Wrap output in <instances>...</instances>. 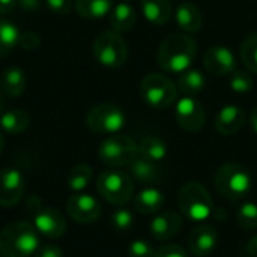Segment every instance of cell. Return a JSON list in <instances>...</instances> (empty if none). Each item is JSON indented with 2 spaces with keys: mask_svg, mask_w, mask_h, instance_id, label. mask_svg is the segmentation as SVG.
I'll list each match as a JSON object with an SVG mask.
<instances>
[{
  "mask_svg": "<svg viewBox=\"0 0 257 257\" xmlns=\"http://www.w3.org/2000/svg\"><path fill=\"white\" fill-rule=\"evenodd\" d=\"M197 56V42L187 33H170L158 48V65L167 72L187 71Z\"/></svg>",
  "mask_w": 257,
  "mask_h": 257,
  "instance_id": "1",
  "label": "cell"
},
{
  "mask_svg": "<svg viewBox=\"0 0 257 257\" xmlns=\"http://www.w3.org/2000/svg\"><path fill=\"white\" fill-rule=\"evenodd\" d=\"M39 239L35 226L15 221L0 230V256L29 257L38 250Z\"/></svg>",
  "mask_w": 257,
  "mask_h": 257,
  "instance_id": "2",
  "label": "cell"
},
{
  "mask_svg": "<svg viewBox=\"0 0 257 257\" xmlns=\"http://www.w3.org/2000/svg\"><path fill=\"white\" fill-rule=\"evenodd\" d=\"M214 184L217 191L229 200H241L248 196L253 187V179L247 167L239 163H227L221 166L215 176Z\"/></svg>",
  "mask_w": 257,
  "mask_h": 257,
  "instance_id": "3",
  "label": "cell"
},
{
  "mask_svg": "<svg viewBox=\"0 0 257 257\" xmlns=\"http://www.w3.org/2000/svg\"><path fill=\"white\" fill-rule=\"evenodd\" d=\"M178 206L181 212L194 223H203L212 215L214 203L208 190L196 181L182 185L178 194Z\"/></svg>",
  "mask_w": 257,
  "mask_h": 257,
  "instance_id": "4",
  "label": "cell"
},
{
  "mask_svg": "<svg viewBox=\"0 0 257 257\" xmlns=\"http://www.w3.org/2000/svg\"><path fill=\"white\" fill-rule=\"evenodd\" d=\"M140 93L143 101L154 110L169 108L178 98L176 86L163 74H148L140 83Z\"/></svg>",
  "mask_w": 257,
  "mask_h": 257,
  "instance_id": "5",
  "label": "cell"
},
{
  "mask_svg": "<svg viewBox=\"0 0 257 257\" xmlns=\"http://www.w3.org/2000/svg\"><path fill=\"white\" fill-rule=\"evenodd\" d=\"M96 190L102 199L114 206H123L130 203L134 193L133 179L119 170L102 172L96 179Z\"/></svg>",
  "mask_w": 257,
  "mask_h": 257,
  "instance_id": "6",
  "label": "cell"
},
{
  "mask_svg": "<svg viewBox=\"0 0 257 257\" xmlns=\"http://www.w3.org/2000/svg\"><path fill=\"white\" fill-rule=\"evenodd\" d=\"M93 56L107 68H119L128 59V47L119 32L104 30L93 41Z\"/></svg>",
  "mask_w": 257,
  "mask_h": 257,
  "instance_id": "7",
  "label": "cell"
},
{
  "mask_svg": "<svg viewBox=\"0 0 257 257\" xmlns=\"http://www.w3.org/2000/svg\"><path fill=\"white\" fill-rule=\"evenodd\" d=\"M98 157L110 167L130 166L139 157V145L128 136L113 134L101 143Z\"/></svg>",
  "mask_w": 257,
  "mask_h": 257,
  "instance_id": "8",
  "label": "cell"
},
{
  "mask_svg": "<svg viewBox=\"0 0 257 257\" xmlns=\"http://www.w3.org/2000/svg\"><path fill=\"white\" fill-rule=\"evenodd\" d=\"M86 123L89 130L96 134H116L125 126L126 116L119 105L102 102L89 110Z\"/></svg>",
  "mask_w": 257,
  "mask_h": 257,
  "instance_id": "9",
  "label": "cell"
},
{
  "mask_svg": "<svg viewBox=\"0 0 257 257\" xmlns=\"http://www.w3.org/2000/svg\"><path fill=\"white\" fill-rule=\"evenodd\" d=\"M176 120L182 130L187 133H197L205 125V108L200 101L191 96H184L176 104Z\"/></svg>",
  "mask_w": 257,
  "mask_h": 257,
  "instance_id": "10",
  "label": "cell"
},
{
  "mask_svg": "<svg viewBox=\"0 0 257 257\" xmlns=\"http://www.w3.org/2000/svg\"><path fill=\"white\" fill-rule=\"evenodd\" d=\"M68 215L80 224L95 223L102 212L101 203L89 194H74L66 202Z\"/></svg>",
  "mask_w": 257,
  "mask_h": 257,
  "instance_id": "11",
  "label": "cell"
},
{
  "mask_svg": "<svg viewBox=\"0 0 257 257\" xmlns=\"http://www.w3.org/2000/svg\"><path fill=\"white\" fill-rule=\"evenodd\" d=\"M24 194V178L17 169L0 170V206L11 208L20 203Z\"/></svg>",
  "mask_w": 257,
  "mask_h": 257,
  "instance_id": "12",
  "label": "cell"
},
{
  "mask_svg": "<svg viewBox=\"0 0 257 257\" xmlns=\"http://www.w3.org/2000/svg\"><path fill=\"white\" fill-rule=\"evenodd\" d=\"M220 242L218 232L214 226L202 223L197 224L188 236V250L197 257L212 254Z\"/></svg>",
  "mask_w": 257,
  "mask_h": 257,
  "instance_id": "13",
  "label": "cell"
},
{
  "mask_svg": "<svg viewBox=\"0 0 257 257\" xmlns=\"http://www.w3.org/2000/svg\"><path fill=\"white\" fill-rule=\"evenodd\" d=\"M203 65L209 74L215 77H221L233 72V69L236 68V60L233 53L227 47L214 45L206 50L203 56Z\"/></svg>",
  "mask_w": 257,
  "mask_h": 257,
  "instance_id": "14",
  "label": "cell"
},
{
  "mask_svg": "<svg viewBox=\"0 0 257 257\" xmlns=\"http://www.w3.org/2000/svg\"><path fill=\"white\" fill-rule=\"evenodd\" d=\"M35 229L38 230V233L56 239L65 235L66 220L54 208H41L35 214Z\"/></svg>",
  "mask_w": 257,
  "mask_h": 257,
  "instance_id": "15",
  "label": "cell"
},
{
  "mask_svg": "<svg viewBox=\"0 0 257 257\" xmlns=\"http://www.w3.org/2000/svg\"><path fill=\"white\" fill-rule=\"evenodd\" d=\"M181 229H182V218L179 214L172 211L158 214L149 226V232L152 238L160 242H167L173 239Z\"/></svg>",
  "mask_w": 257,
  "mask_h": 257,
  "instance_id": "16",
  "label": "cell"
},
{
  "mask_svg": "<svg viewBox=\"0 0 257 257\" xmlns=\"http://www.w3.org/2000/svg\"><path fill=\"white\" fill-rule=\"evenodd\" d=\"M245 123V111L239 105L223 107L215 117V128L223 136L236 134Z\"/></svg>",
  "mask_w": 257,
  "mask_h": 257,
  "instance_id": "17",
  "label": "cell"
},
{
  "mask_svg": "<svg viewBox=\"0 0 257 257\" xmlns=\"http://www.w3.org/2000/svg\"><path fill=\"white\" fill-rule=\"evenodd\" d=\"M176 23L184 33H196L202 29L203 15L200 8L193 2H182L176 8Z\"/></svg>",
  "mask_w": 257,
  "mask_h": 257,
  "instance_id": "18",
  "label": "cell"
},
{
  "mask_svg": "<svg viewBox=\"0 0 257 257\" xmlns=\"http://www.w3.org/2000/svg\"><path fill=\"white\" fill-rule=\"evenodd\" d=\"M27 84L26 74L18 66H8L0 75V92L9 98H18L24 93Z\"/></svg>",
  "mask_w": 257,
  "mask_h": 257,
  "instance_id": "19",
  "label": "cell"
},
{
  "mask_svg": "<svg viewBox=\"0 0 257 257\" xmlns=\"http://www.w3.org/2000/svg\"><path fill=\"white\" fill-rule=\"evenodd\" d=\"M131 175L136 181H139L143 185H154L161 181V169L158 163L149 161L146 158L137 157L131 164H130Z\"/></svg>",
  "mask_w": 257,
  "mask_h": 257,
  "instance_id": "20",
  "label": "cell"
},
{
  "mask_svg": "<svg viewBox=\"0 0 257 257\" xmlns=\"http://www.w3.org/2000/svg\"><path fill=\"white\" fill-rule=\"evenodd\" d=\"M164 194L157 188H146L140 191L134 199V209L142 215H152L161 212L164 208Z\"/></svg>",
  "mask_w": 257,
  "mask_h": 257,
  "instance_id": "21",
  "label": "cell"
},
{
  "mask_svg": "<svg viewBox=\"0 0 257 257\" xmlns=\"http://www.w3.org/2000/svg\"><path fill=\"white\" fill-rule=\"evenodd\" d=\"M145 18L154 26H164L172 17V5L169 0H142Z\"/></svg>",
  "mask_w": 257,
  "mask_h": 257,
  "instance_id": "22",
  "label": "cell"
},
{
  "mask_svg": "<svg viewBox=\"0 0 257 257\" xmlns=\"http://www.w3.org/2000/svg\"><path fill=\"white\" fill-rule=\"evenodd\" d=\"M30 125V114L23 108H11L3 111L0 117V128L8 134H21Z\"/></svg>",
  "mask_w": 257,
  "mask_h": 257,
  "instance_id": "23",
  "label": "cell"
},
{
  "mask_svg": "<svg viewBox=\"0 0 257 257\" xmlns=\"http://www.w3.org/2000/svg\"><path fill=\"white\" fill-rule=\"evenodd\" d=\"M136 21H137L136 9L125 2L117 3L110 11V24H111L113 30L119 32V33L131 30L136 26Z\"/></svg>",
  "mask_w": 257,
  "mask_h": 257,
  "instance_id": "24",
  "label": "cell"
},
{
  "mask_svg": "<svg viewBox=\"0 0 257 257\" xmlns=\"http://www.w3.org/2000/svg\"><path fill=\"white\" fill-rule=\"evenodd\" d=\"M206 84V78L202 71L199 69H187L179 74L178 78V89L185 95V96H197Z\"/></svg>",
  "mask_w": 257,
  "mask_h": 257,
  "instance_id": "25",
  "label": "cell"
},
{
  "mask_svg": "<svg viewBox=\"0 0 257 257\" xmlns=\"http://www.w3.org/2000/svg\"><path fill=\"white\" fill-rule=\"evenodd\" d=\"M75 11L84 18H101L113 9V0H74Z\"/></svg>",
  "mask_w": 257,
  "mask_h": 257,
  "instance_id": "26",
  "label": "cell"
},
{
  "mask_svg": "<svg viewBox=\"0 0 257 257\" xmlns=\"http://www.w3.org/2000/svg\"><path fill=\"white\" fill-rule=\"evenodd\" d=\"M167 155V145L158 137H145L139 143V157L154 163H160Z\"/></svg>",
  "mask_w": 257,
  "mask_h": 257,
  "instance_id": "27",
  "label": "cell"
},
{
  "mask_svg": "<svg viewBox=\"0 0 257 257\" xmlns=\"http://www.w3.org/2000/svg\"><path fill=\"white\" fill-rule=\"evenodd\" d=\"M20 30L11 21H0V59L12 53L18 47Z\"/></svg>",
  "mask_w": 257,
  "mask_h": 257,
  "instance_id": "28",
  "label": "cell"
},
{
  "mask_svg": "<svg viewBox=\"0 0 257 257\" xmlns=\"http://www.w3.org/2000/svg\"><path fill=\"white\" fill-rule=\"evenodd\" d=\"M92 175H93V170L89 164H77L71 169V172L68 175V179H66L68 187L77 193L83 191L90 184Z\"/></svg>",
  "mask_w": 257,
  "mask_h": 257,
  "instance_id": "29",
  "label": "cell"
},
{
  "mask_svg": "<svg viewBox=\"0 0 257 257\" xmlns=\"http://www.w3.org/2000/svg\"><path fill=\"white\" fill-rule=\"evenodd\" d=\"M241 59L250 72L257 74V33L250 35L241 45Z\"/></svg>",
  "mask_w": 257,
  "mask_h": 257,
  "instance_id": "30",
  "label": "cell"
},
{
  "mask_svg": "<svg viewBox=\"0 0 257 257\" xmlns=\"http://www.w3.org/2000/svg\"><path fill=\"white\" fill-rule=\"evenodd\" d=\"M236 221L239 227L244 230H254L257 229V205L247 202L244 203L236 212Z\"/></svg>",
  "mask_w": 257,
  "mask_h": 257,
  "instance_id": "31",
  "label": "cell"
},
{
  "mask_svg": "<svg viewBox=\"0 0 257 257\" xmlns=\"http://www.w3.org/2000/svg\"><path fill=\"white\" fill-rule=\"evenodd\" d=\"M230 87L232 90H235L236 93H245L250 92L253 87V77L250 72L247 71H235L230 77Z\"/></svg>",
  "mask_w": 257,
  "mask_h": 257,
  "instance_id": "32",
  "label": "cell"
},
{
  "mask_svg": "<svg viewBox=\"0 0 257 257\" xmlns=\"http://www.w3.org/2000/svg\"><path fill=\"white\" fill-rule=\"evenodd\" d=\"M134 224V217L128 209H117L111 214V226L117 232H128Z\"/></svg>",
  "mask_w": 257,
  "mask_h": 257,
  "instance_id": "33",
  "label": "cell"
},
{
  "mask_svg": "<svg viewBox=\"0 0 257 257\" xmlns=\"http://www.w3.org/2000/svg\"><path fill=\"white\" fill-rule=\"evenodd\" d=\"M130 257H155V251L151 242L145 239H136L128 247Z\"/></svg>",
  "mask_w": 257,
  "mask_h": 257,
  "instance_id": "34",
  "label": "cell"
},
{
  "mask_svg": "<svg viewBox=\"0 0 257 257\" xmlns=\"http://www.w3.org/2000/svg\"><path fill=\"white\" fill-rule=\"evenodd\" d=\"M39 45H41V36H39L36 32L26 30V32H21V33H20L18 47H21L23 50H26V51H33V50H38Z\"/></svg>",
  "mask_w": 257,
  "mask_h": 257,
  "instance_id": "35",
  "label": "cell"
},
{
  "mask_svg": "<svg viewBox=\"0 0 257 257\" xmlns=\"http://www.w3.org/2000/svg\"><path fill=\"white\" fill-rule=\"evenodd\" d=\"M155 257H190V254L179 244H166L155 251Z\"/></svg>",
  "mask_w": 257,
  "mask_h": 257,
  "instance_id": "36",
  "label": "cell"
},
{
  "mask_svg": "<svg viewBox=\"0 0 257 257\" xmlns=\"http://www.w3.org/2000/svg\"><path fill=\"white\" fill-rule=\"evenodd\" d=\"M45 5L53 14H59V15L69 14L74 6L72 0H45Z\"/></svg>",
  "mask_w": 257,
  "mask_h": 257,
  "instance_id": "37",
  "label": "cell"
},
{
  "mask_svg": "<svg viewBox=\"0 0 257 257\" xmlns=\"http://www.w3.org/2000/svg\"><path fill=\"white\" fill-rule=\"evenodd\" d=\"M33 257H63V253L56 245H44L35 251Z\"/></svg>",
  "mask_w": 257,
  "mask_h": 257,
  "instance_id": "38",
  "label": "cell"
},
{
  "mask_svg": "<svg viewBox=\"0 0 257 257\" xmlns=\"http://www.w3.org/2000/svg\"><path fill=\"white\" fill-rule=\"evenodd\" d=\"M17 3L26 12H36V11H39L42 0H17Z\"/></svg>",
  "mask_w": 257,
  "mask_h": 257,
  "instance_id": "39",
  "label": "cell"
},
{
  "mask_svg": "<svg viewBox=\"0 0 257 257\" xmlns=\"http://www.w3.org/2000/svg\"><path fill=\"white\" fill-rule=\"evenodd\" d=\"M18 6L17 0H0V14H9Z\"/></svg>",
  "mask_w": 257,
  "mask_h": 257,
  "instance_id": "40",
  "label": "cell"
},
{
  "mask_svg": "<svg viewBox=\"0 0 257 257\" xmlns=\"http://www.w3.org/2000/svg\"><path fill=\"white\" fill-rule=\"evenodd\" d=\"M247 253L250 257H257V235H254L247 244Z\"/></svg>",
  "mask_w": 257,
  "mask_h": 257,
  "instance_id": "41",
  "label": "cell"
},
{
  "mask_svg": "<svg viewBox=\"0 0 257 257\" xmlns=\"http://www.w3.org/2000/svg\"><path fill=\"white\" fill-rule=\"evenodd\" d=\"M250 123H251L253 131L257 134V107H254L250 113Z\"/></svg>",
  "mask_w": 257,
  "mask_h": 257,
  "instance_id": "42",
  "label": "cell"
},
{
  "mask_svg": "<svg viewBox=\"0 0 257 257\" xmlns=\"http://www.w3.org/2000/svg\"><path fill=\"white\" fill-rule=\"evenodd\" d=\"M3 93L0 92V117H2V114H3V111H5V101H3V96H2Z\"/></svg>",
  "mask_w": 257,
  "mask_h": 257,
  "instance_id": "43",
  "label": "cell"
},
{
  "mask_svg": "<svg viewBox=\"0 0 257 257\" xmlns=\"http://www.w3.org/2000/svg\"><path fill=\"white\" fill-rule=\"evenodd\" d=\"M3 148H5V137H3V134H2V131H0V154H2V151H3Z\"/></svg>",
  "mask_w": 257,
  "mask_h": 257,
  "instance_id": "44",
  "label": "cell"
},
{
  "mask_svg": "<svg viewBox=\"0 0 257 257\" xmlns=\"http://www.w3.org/2000/svg\"><path fill=\"white\" fill-rule=\"evenodd\" d=\"M123 2H128V0H123Z\"/></svg>",
  "mask_w": 257,
  "mask_h": 257,
  "instance_id": "45",
  "label": "cell"
}]
</instances>
